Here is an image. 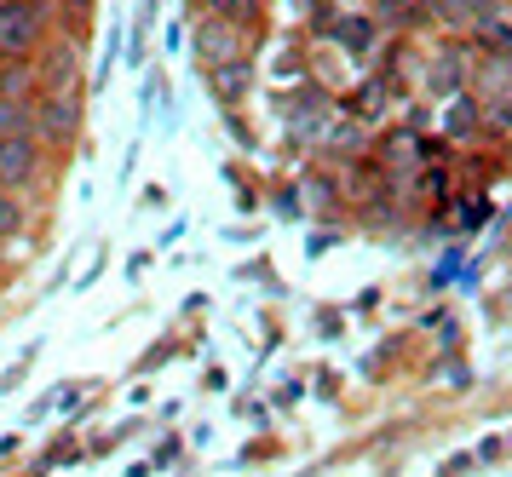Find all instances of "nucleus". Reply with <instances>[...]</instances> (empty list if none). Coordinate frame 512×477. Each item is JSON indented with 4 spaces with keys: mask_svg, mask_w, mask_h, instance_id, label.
I'll return each instance as SVG.
<instances>
[{
    "mask_svg": "<svg viewBox=\"0 0 512 477\" xmlns=\"http://www.w3.org/2000/svg\"><path fill=\"white\" fill-rule=\"evenodd\" d=\"M75 6H81V0H75Z\"/></svg>",
    "mask_w": 512,
    "mask_h": 477,
    "instance_id": "nucleus-11",
    "label": "nucleus"
},
{
    "mask_svg": "<svg viewBox=\"0 0 512 477\" xmlns=\"http://www.w3.org/2000/svg\"><path fill=\"white\" fill-rule=\"evenodd\" d=\"M18 225H24V207L12 202V196H6V184H0V236H12Z\"/></svg>",
    "mask_w": 512,
    "mask_h": 477,
    "instance_id": "nucleus-5",
    "label": "nucleus"
},
{
    "mask_svg": "<svg viewBox=\"0 0 512 477\" xmlns=\"http://www.w3.org/2000/svg\"><path fill=\"white\" fill-rule=\"evenodd\" d=\"M47 29L41 0H0V58H29Z\"/></svg>",
    "mask_w": 512,
    "mask_h": 477,
    "instance_id": "nucleus-1",
    "label": "nucleus"
},
{
    "mask_svg": "<svg viewBox=\"0 0 512 477\" xmlns=\"http://www.w3.org/2000/svg\"><path fill=\"white\" fill-rule=\"evenodd\" d=\"M507 127H512V121H507Z\"/></svg>",
    "mask_w": 512,
    "mask_h": 477,
    "instance_id": "nucleus-12",
    "label": "nucleus"
},
{
    "mask_svg": "<svg viewBox=\"0 0 512 477\" xmlns=\"http://www.w3.org/2000/svg\"><path fill=\"white\" fill-rule=\"evenodd\" d=\"M47 87H70V52H52V64H47Z\"/></svg>",
    "mask_w": 512,
    "mask_h": 477,
    "instance_id": "nucleus-8",
    "label": "nucleus"
},
{
    "mask_svg": "<svg viewBox=\"0 0 512 477\" xmlns=\"http://www.w3.org/2000/svg\"><path fill=\"white\" fill-rule=\"evenodd\" d=\"M472 127H478V110H472V104H455V110H449V133L466 138Z\"/></svg>",
    "mask_w": 512,
    "mask_h": 477,
    "instance_id": "nucleus-7",
    "label": "nucleus"
},
{
    "mask_svg": "<svg viewBox=\"0 0 512 477\" xmlns=\"http://www.w3.org/2000/svg\"><path fill=\"white\" fill-rule=\"evenodd\" d=\"M455 81H461L455 58H438V69H432V92H455Z\"/></svg>",
    "mask_w": 512,
    "mask_h": 477,
    "instance_id": "nucleus-6",
    "label": "nucleus"
},
{
    "mask_svg": "<svg viewBox=\"0 0 512 477\" xmlns=\"http://www.w3.org/2000/svg\"><path fill=\"white\" fill-rule=\"evenodd\" d=\"M35 127H41L47 138H75V98H70V92L47 98V104L35 110Z\"/></svg>",
    "mask_w": 512,
    "mask_h": 477,
    "instance_id": "nucleus-3",
    "label": "nucleus"
},
{
    "mask_svg": "<svg viewBox=\"0 0 512 477\" xmlns=\"http://www.w3.org/2000/svg\"><path fill=\"white\" fill-rule=\"evenodd\" d=\"M0 133H24V110L18 104H0Z\"/></svg>",
    "mask_w": 512,
    "mask_h": 477,
    "instance_id": "nucleus-9",
    "label": "nucleus"
},
{
    "mask_svg": "<svg viewBox=\"0 0 512 477\" xmlns=\"http://www.w3.org/2000/svg\"><path fill=\"white\" fill-rule=\"evenodd\" d=\"M334 35H340V41H346L351 52H369V46H374V23H363V18H340V23H334Z\"/></svg>",
    "mask_w": 512,
    "mask_h": 477,
    "instance_id": "nucleus-4",
    "label": "nucleus"
},
{
    "mask_svg": "<svg viewBox=\"0 0 512 477\" xmlns=\"http://www.w3.org/2000/svg\"><path fill=\"white\" fill-rule=\"evenodd\" d=\"M213 12H236V18H254V0H213Z\"/></svg>",
    "mask_w": 512,
    "mask_h": 477,
    "instance_id": "nucleus-10",
    "label": "nucleus"
},
{
    "mask_svg": "<svg viewBox=\"0 0 512 477\" xmlns=\"http://www.w3.org/2000/svg\"><path fill=\"white\" fill-rule=\"evenodd\" d=\"M35 167H41L35 138L29 133H0V184H6V190H12V184H29Z\"/></svg>",
    "mask_w": 512,
    "mask_h": 477,
    "instance_id": "nucleus-2",
    "label": "nucleus"
}]
</instances>
